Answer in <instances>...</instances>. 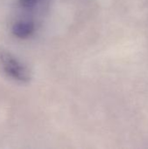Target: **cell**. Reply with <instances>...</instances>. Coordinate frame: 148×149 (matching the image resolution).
Returning <instances> with one entry per match:
<instances>
[{
    "label": "cell",
    "mask_w": 148,
    "mask_h": 149,
    "mask_svg": "<svg viewBox=\"0 0 148 149\" xmlns=\"http://www.w3.org/2000/svg\"><path fill=\"white\" fill-rule=\"evenodd\" d=\"M40 0H19V3L24 8H31L38 3Z\"/></svg>",
    "instance_id": "3957f363"
},
{
    "label": "cell",
    "mask_w": 148,
    "mask_h": 149,
    "mask_svg": "<svg viewBox=\"0 0 148 149\" xmlns=\"http://www.w3.org/2000/svg\"><path fill=\"white\" fill-rule=\"evenodd\" d=\"M35 30L34 23L29 20H18L11 27L12 34L20 39L28 38L32 35Z\"/></svg>",
    "instance_id": "7a4b0ae2"
},
{
    "label": "cell",
    "mask_w": 148,
    "mask_h": 149,
    "mask_svg": "<svg viewBox=\"0 0 148 149\" xmlns=\"http://www.w3.org/2000/svg\"><path fill=\"white\" fill-rule=\"evenodd\" d=\"M0 64L4 72L14 80L21 83H27L31 80L30 71L13 54L6 51L1 52Z\"/></svg>",
    "instance_id": "6da1fadb"
}]
</instances>
